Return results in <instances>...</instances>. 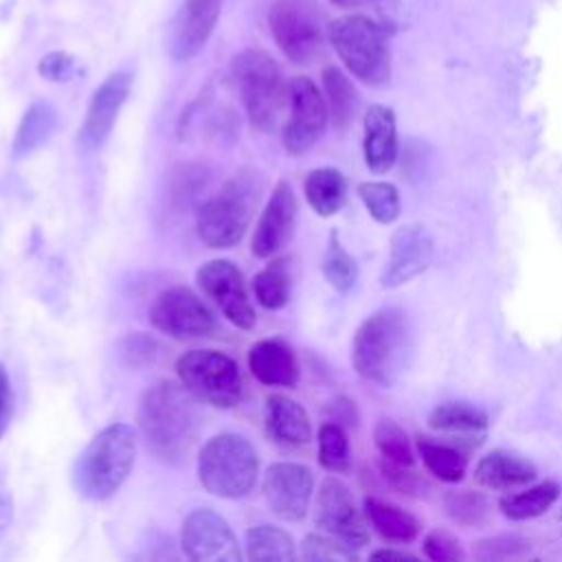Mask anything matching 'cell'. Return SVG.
<instances>
[{
	"instance_id": "6da1fadb",
	"label": "cell",
	"mask_w": 562,
	"mask_h": 562,
	"mask_svg": "<svg viewBox=\"0 0 562 562\" xmlns=\"http://www.w3.org/2000/svg\"><path fill=\"white\" fill-rule=\"evenodd\" d=\"M198 400L173 380H158L138 400L136 422L147 450L162 463L180 465L202 426Z\"/></svg>"
},
{
	"instance_id": "7a4b0ae2",
	"label": "cell",
	"mask_w": 562,
	"mask_h": 562,
	"mask_svg": "<svg viewBox=\"0 0 562 562\" xmlns=\"http://www.w3.org/2000/svg\"><path fill=\"white\" fill-rule=\"evenodd\" d=\"M411 351V321L400 307H382L367 316L351 340L356 373L373 384L391 386Z\"/></svg>"
},
{
	"instance_id": "3957f363",
	"label": "cell",
	"mask_w": 562,
	"mask_h": 562,
	"mask_svg": "<svg viewBox=\"0 0 562 562\" xmlns=\"http://www.w3.org/2000/svg\"><path fill=\"white\" fill-rule=\"evenodd\" d=\"M263 193V178L255 169H237L195 211V233L209 248H233L248 231Z\"/></svg>"
},
{
	"instance_id": "277c9868",
	"label": "cell",
	"mask_w": 562,
	"mask_h": 562,
	"mask_svg": "<svg viewBox=\"0 0 562 562\" xmlns=\"http://www.w3.org/2000/svg\"><path fill=\"white\" fill-rule=\"evenodd\" d=\"M136 461V430L127 424L101 428L72 465V485L88 501H108L127 481Z\"/></svg>"
},
{
	"instance_id": "5b68a950",
	"label": "cell",
	"mask_w": 562,
	"mask_h": 562,
	"mask_svg": "<svg viewBox=\"0 0 562 562\" xmlns=\"http://www.w3.org/2000/svg\"><path fill=\"white\" fill-rule=\"evenodd\" d=\"M259 474L255 446L235 432L213 435L198 454V479L202 487L220 498L237 501L252 492Z\"/></svg>"
},
{
	"instance_id": "8992f818",
	"label": "cell",
	"mask_w": 562,
	"mask_h": 562,
	"mask_svg": "<svg viewBox=\"0 0 562 562\" xmlns=\"http://www.w3.org/2000/svg\"><path fill=\"white\" fill-rule=\"evenodd\" d=\"M231 79L248 123L259 132L272 130L285 101V83L274 57L263 48H244L231 61Z\"/></svg>"
},
{
	"instance_id": "52a82bcc",
	"label": "cell",
	"mask_w": 562,
	"mask_h": 562,
	"mask_svg": "<svg viewBox=\"0 0 562 562\" xmlns=\"http://www.w3.org/2000/svg\"><path fill=\"white\" fill-rule=\"evenodd\" d=\"M329 44L345 68L367 86H384L391 77V55L384 31L367 15H342L327 29Z\"/></svg>"
},
{
	"instance_id": "ba28073f",
	"label": "cell",
	"mask_w": 562,
	"mask_h": 562,
	"mask_svg": "<svg viewBox=\"0 0 562 562\" xmlns=\"http://www.w3.org/2000/svg\"><path fill=\"white\" fill-rule=\"evenodd\" d=\"M180 384L204 404L235 408L244 400V378L237 362L217 349H189L176 360Z\"/></svg>"
},
{
	"instance_id": "9c48e42d",
	"label": "cell",
	"mask_w": 562,
	"mask_h": 562,
	"mask_svg": "<svg viewBox=\"0 0 562 562\" xmlns=\"http://www.w3.org/2000/svg\"><path fill=\"white\" fill-rule=\"evenodd\" d=\"M288 116L281 127V140L290 156L307 154L325 134L329 110L318 86L296 75L285 83V101Z\"/></svg>"
},
{
	"instance_id": "30bf717a",
	"label": "cell",
	"mask_w": 562,
	"mask_h": 562,
	"mask_svg": "<svg viewBox=\"0 0 562 562\" xmlns=\"http://www.w3.org/2000/svg\"><path fill=\"white\" fill-rule=\"evenodd\" d=\"M268 26L279 50L299 66L312 64L323 48V26L310 0H274Z\"/></svg>"
},
{
	"instance_id": "8fae6325",
	"label": "cell",
	"mask_w": 562,
	"mask_h": 562,
	"mask_svg": "<svg viewBox=\"0 0 562 562\" xmlns=\"http://www.w3.org/2000/svg\"><path fill=\"white\" fill-rule=\"evenodd\" d=\"M147 316L154 329L176 340L206 338L217 327L213 312L187 285H173L158 292Z\"/></svg>"
},
{
	"instance_id": "7c38bea8",
	"label": "cell",
	"mask_w": 562,
	"mask_h": 562,
	"mask_svg": "<svg viewBox=\"0 0 562 562\" xmlns=\"http://www.w3.org/2000/svg\"><path fill=\"white\" fill-rule=\"evenodd\" d=\"M314 522L323 533L340 540L353 551L369 544V529L356 507L351 490L336 476H327L316 492Z\"/></svg>"
},
{
	"instance_id": "4fadbf2b",
	"label": "cell",
	"mask_w": 562,
	"mask_h": 562,
	"mask_svg": "<svg viewBox=\"0 0 562 562\" xmlns=\"http://www.w3.org/2000/svg\"><path fill=\"white\" fill-rule=\"evenodd\" d=\"M198 288L217 310L239 329H252L257 323L241 270L231 259H211L195 270Z\"/></svg>"
},
{
	"instance_id": "5bb4252c",
	"label": "cell",
	"mask_w": 562,
	"mask_h": 562,
	"mask_svg": "<svg viewBox=\"0 0 562 562\" xmlns=\"http://www.w3.org/2000/svg\"><path fill=\"white\" fill-rule=\"evenodd\" d=\"M182 553L193 562H239L237 538L224 516L209 507L187 514L180 529Z\"/></svg>"
},
{
	"instance_id": "9a60e30c",
	"label": "cell",
	"mask_w": 562,
	"mask_h": 562,
	"mask_svg": "<svg viewBox=\"0 0 562 562\" xmlns=\"http://www.w3.org/2000/svg\"><path fill=\"white\" fill-rule=\"evenodd\" d=\"M130 90L132 75L127 70H116L97 86L88 101L83 123L77 132V147L81 149V154H94L105 145L114 130L119 112L130 97Z\"/></svg>"
},
{
	"instance_id": "2e32d148",
	"label": "cell",
	"mask_w": 562,
	"mask_h": 562,
	"mask_svg": "<svg viewBox=\"0 0 562 562\" xmlns=\"http://www.w3.org/2000/svg\"><path fill=\"white\" fill-rule=\"evenodd\" d=\"M261 492L270 512L281 520H303L312 492H314V474L307 465L294 461L272 463L261 481Z\"/></svg>"
},
{
	"instance_id": "e0dca14e",
	"label": "cell",
	"mask_w": 562,
	"mask_h": 562,
	"mask_svg": "<svg viewBox=\"0 0 562 562\" xmlns=\"http://www.w3.org/2000/svg\"><path fill=\"white\" fill-rule=\"evenodd\" d=\"M299 220V200L290 182L279 180L255 224L250 250L259 259L277 255L292 237Z\"/></svg>"
},
{
	"instance_id": "ac0fdd59",
	"label": "cell",
	"mask_w": 562,
	"mask_h": 562,
	"mask_svg": "<svg viewBox=\"0 0 562 562\" xmlns=\"http://www.w3.org/2000/svg\"><path fill=\"white\" fill-rule=\"evenodd\" d=\"M432 237L422 224H404L391 235L389 257L380 274L382 288H400L428 270L432 261Z\"/></svg>"
},
{
	"instance_id": "d6986e66",
	"label": "cell",
	"mask_w": 562,
	"mask_h": 562,
	"mask_svg": "<svg viewBox=\"0 0 562 562\" xmlns=\"http://www.w3.org/2000/svg\"><path fill=\"white\" fill-rule=\"evenodd\" d=\"M222 4L224 0H182L169 35V55L173 61H189L206 46L220 20Z\"/></svg>"
},
{
	"instance_id": "ffe728a7",
	"label": "cell",
	"mask_w": 562,
	"mask_h": 562,
	"mask_svg": "<svg viewBox=\"0 0 562 562\" xmlns=\"http://www.w3.org/2000/svg\"><path fill=\"white\" fill-rule=\"evenodd\" d=\"M248 369L257 382L266 386H296L301 364L294 349L281 338L257 340L248 349Z\"/></svg>"
},
{
	"instance_id": "44dd1931",
	"label": "cell",
	"mask_w": 562,
	"mask_h": 562,
	"mask_svg": "<svg viewBox=\"0 0 562 562\" xmlns=\"http://www.w3.org/2000/svg\"><path fill=\"white\" fill-rule=\"evenodd\" d=\"M263 428L270 441L281 448H303L312 439L307 411L292 397L272 393L263 404Z\"/></svg>"
},
{
	"instance_id": "7402d4cb",
	"label": "cell",
	"mask_w": 562,
	"mask_h": 562,
	"mask_svg": "<svg viewBox=\"0 0 562 562\" xmlns=\"http://www.w3.org/2000/svg\"><path fill=\"white\" fill-rule=\"evenodd\" d=\"M428 426L454 446L476 448L485 437L487 415L468 402H443L430 411Z\"/></svg>"
},
{
	"instance_id": "603a6c76",
	"label": "cell",
	"mask_w": 562,
	"mask_h": 562,
	"mask_svg": "<svg viewBox=\"0 0 562 562\" xmlns=\"http://www.w3.org/2000/svg\"><path fill=\"white\" fill-rule=\"evenodd\" d=\"M362 154L373 173H386L397 160V125L395 114L386 105H371L364 112Z\"/></svg>"
},
{
	"instance_id": "cb8c5ba5",
	"label": "cell",
	"mask_w": 562,
	"mask_h": 562,
	"mask_svg": "<svg viewBox=\"0 0 562 562\" xmlns=\"http://www.w3.org/2000/svg\"><path fill=\"white\" fill-rule=\"evenodd\" d=\"M536 479V468L529 459L512 450H492L474 465V481L494 492H512L529 485Z\"/></svg>"
},
{
	"instance_id": "d4e9b609",
	"label": "cell",
	"mask_w": 562,
	"mask_h": 562,
	"mask_svg": "<svg viewBox=\"0 0 562 562\" xmlns=\"http://www.w3.org/2000/svg\"><path fill=\"white\" fill-rule=\"evenodd\" d=\"M57 130V110L48 101H33L20 119V125L13 136L11 156L15 160L31 156L48 143Z\"/></svg>"
},
{
	"instance_id": "484cf974",
	"label": "cell",
	"mask_w": 562,
	"mask_h": 562,
	"mask_svg": "<svg viewBox=\"0 0 562 562\" xmlns=\"http://www.w3.org/2000/svg\"><path fill=\"white\" fill-rule=\"evenodd\" d=\"M303 191L307 204L321 215H336L347 200V178L336 167H316L305 176Z\"/></svg>"
},
{
	"instance_id": "4316f807",
	"label": "cell",
	"mask_w": 562,
	"mask_h": 562,
	"mask_svg": "<svg viewBox=\"0 0 562 562\" xmlns=\"http://www.w3.org/2000/svg\"><path fill=\"white\" fill-rule=\"evenodd\" d=\"M364 514L371 522V527L389 542H411L417 538L419 533V522L413 514L404 512L402 507L375 498V496H367L364 498Z\"/></svg>"
},
{
	"instance_id": "83f0119b",
	"label": "cell",
	"mask_w": 562,
	"mask_h": 562,
	"mask_svg": "<svg viewBox=\"0 0 562 562\" xmlns=\"http://www.w3.org/2000/svg\"><path fill=\"white\" fill-rule=\"evenodd\" d=\"M417 450H419V457H422V463L426 465V470L430 474H435L439 481L459 483L463 479L468 459L459 446H454L446 439L432 441L428 437H419Z\"/></svg>"
},
{
	"instance_id": "f1b7e54d",
	"label": "cell",
	"mask_w": 562,
	"mask_h": 562,
	"mask_svg": "<svg viewBox=\"0 0 562 562\" xmlns=\"http://www.w3.org/2000/svg\"><path fill=\"white\" fill-rule=\"evenodd\" d=\"M560 487L553 481H542L538 485L525 487L520 492H509L501 498V512L512 520H531L551 509L558 501Z\"/></svg>"
},
{
	"instance_id": "f546056e",
	"label": "cell",
	"mask_w": 562,
	"mask_h": 562,
	"mask_svg": "<svg viewBox=\"0 0 562 562\" xmlns=\"http://www.w3.org/2000/svg\"><path fill=\"white\" fill-rule=\"evenodd\" d=\"M246 558L252 562H290L296 558V544L285 529L274 525H257L246 531Z\"/></svg>"
},
{
	"instance_id": "4dcf8cb0",
	"label": "cell",
	"mask_w": 562,
	"mask_h": 562,
	"mask_svg": "<svg viewBox=\"0 0 562 562\" xmlns=\"http://www.w3.org/2000/svg\"><path fill=\"white\" fill-rule=\"evenodd\" d=\"M323 88H325V101H327V110H329L334 125L338 130L347 127L351 123V119L356 114V105H358V94H356L353 83L340 68L327 66L323 70Z\"/></svg>"
},
{
	"instance_id": "1f68e13d",
	"label": "cell",
	"mask_w": 562,
	"mask_h": 562,
	"mask_svg": "<svg viewBox=\"0 0 562 562\" xmlns=\"http://www.w3.org/2000/svg\"><path fill=\"white\" fill-rule=\"evenodd\" d=\"M290 268L288 259H272L252 279V292L261 307L281 310L290 301Z\"/></svg>"
},
{
	"instance_id": "d6a6232c",
	"label": "cell",
	"mask_w": 562,
	"mask_h": 562,
	"mask_svg": "<svg viewBox=\"0 0 562 562\" xmlns=\"http://www.w3.org/2000/svg\"><path fill=\"white\" fill-rule=\"evenodd\" d=\"M373 441L380 452V461L402 465V468H413L415 454L408 435L404 428L393 422V419H380L373 428Z\"/></svg>"
},
{
	"instance_id": "836d02e7",
	"label": "cell",
	"mask_w": 562,
	"mask_h": 562,
	"mask_svg": "<svg viewBox=\"0 0 562 562\" xmlns=\"http://www.w3.org/2000/svg\"><path fill=\"white\" fill-rule=\"evenodd\" d=\"M358 195L364 202L369 215L380 224H393L400 217V193L393 182L367 180L360 182Z\"/></svg>"
},
{
	"instance_id": "e575fe53",
	"label": "cell",
	"mask_w": 562,
	"mask_h": 562,
	"mask_svg": "<svg viewBox=\"0 0 562 562\" xmlns=\"http://www.w3.org/2000/svg\"><path fill=\"white\" fill-rule=\"evenodd\" d=\"M318 463L329 472H349L351 468V446L347 432L340 424L325 422L318 428Z\"/></svg>"
},
{
	"instance_id": "d590c367",
	"label": "cell",
	"mask_w": 562,
	"mask_h": 562,
	"mask_svg": "<svg viewBox=\"0 0 562 562\" xmlns=\"http://www.w3.org/2000/svg\"><path fill=\"white\" fill-rule=\"evenodd\" d=\"M323 274L329 281V285H334L338 292H349L358 279L356 259L345 250L336 231L329 233V241L323 257Z\"/></svg>"
},
{
	"instance_id": "8d00e7d4",
	"label": "cell",
	"mask_w": 562,
	"mask_h": 562,
	"mask_svg": "<svg viewBox=\"0 0 562 562\" xmlns=\"http://www.w3.org/2000/svg\"><path fill=\"white\" fill-rule=\"evenodd\" d=\"M446 509L452 520L468 525V527H479V525L487 522L492 505L485 494L472 492V490H461V492L448 494Z\"/></svg>"
},
{
	"instance_id": "74e56055",
	"label": "cell",
	"mask_w": 562,
	"mask_h": 562,
	"mask_svg": "<svg viewBox=\"0 0 562 562\" xmlns=\"http://www.w3.org/2000/svg\"><path fill=\"white\" fill-rule=\"evenodd\" d=\"M301 555L307 560H356L358 551L327 533H307L301 542Z\"/></svg>"
},
{
	"instance_id": "f35d334b",
	"label": "cell",
	"mask_w": 562,
	"mask_h": 562,
	"mask_svg": "<svg viewBox=\"0 0 562 562\" xmlns=\"http://www.w3.org/2000/svg\"><path fill=\"white\" fill-rule=\"evenodd\" d=\"M206 184V169L202 165H180L171 176V198L178 204H189Z\"/></svg>"
},
{
	"instance_id": "ab89813d",
	"label": "cell",
	"mask_w": 562,
	"mask_h": 562,
	"mask_svg": "<svg viewBox=\"0 0 562 562\" xmlns=\"http://www.w3.org/2000/svg\"><path fill=\"white\" fill-rule=\"evenodd\" d=\"M424 555L432 562H457L463 560L461 542L446 529H432L426 533L424 542Z\"/></svg>"
},
{
	"instance_id": "60d3db41",
	"label": "cell",
	"mask_w": 562,
	"mask_h": 562,
	"mask_svg": "<svg viewBox=\"0 0 562 562\" xmlns=\"http://www.w3.org/2000/svg\"><path fill=\"white\" fill-rule=\"evenodd\" d=\"M37 72L46 81H70L77 75V59L66 50H50L37 61Z\"/></svg>"
},
{
	"instance_id": "b9f144b4",
	"label": "cell",
	"mask_w": 562,
	"mask_h": 562,
	"mask_svg": "<svg viewBox=\"0 0 562 562\" xmlns=\"http://www.w3.org/2000/svg\"><path fill=\"white\" fill-rule=\"evenodd\" d=\"M160 353V345L145 336V334H132L121 342V356L130 367H143V364H151Z\"/></svg>"
},
{
	"instance_id": "7bdbcfd3",
	"label": "cell",
	"mask_w": 562,
	"mask_h": 562,
	"mask_svg": "<svg viewBox=\"0 0 562 562\" xmlns=\"http://www.w3.org/2000/svg\"><path fill=\"white\" fill-rule=\"evenodd\" d=\"M525 551H527V540L516 536H498V538L481 540L476 555L483 560H494V558H516Z\"/></svg>"
},
{
	"instance_id": "ee69618b",
	"label": "cell",
	"mask_w": 562,
	"mask_h": 562,
	"mask_svg": "<svg viewBox=\"0 0 562 562\" xmlns=\"http://www.w3.org/2000/svg\"><path fill=\"white\" fill-rule=\"evenodd\" d=\"M13 417V389L4 364L0 362V437L7 432Z\"/></svg>"
},
{
	"instance_id": "f6af8a7d",
	"label": "cell",
	"mask_w": 562,
	"mask_h": 562,
	"mask_svg": "<svg viewBox=\"0 0 562 562\" xmlns=\"http://www.w3.org/2000/svg\"><path fill=\"white\" fill-rule=\"evenodd\" d=\"M11 520H13V496L7 479L0 472V533L11 525Z\"/></svg>"
},
{
	"instance_id": "bcb514c9",
	"label": "cell",
	"mask_w": 562,
	"mask_h": 562,
	"mask_svg": "<svg viewBox=\"0 0 562 562\" xmlns=\"http://www.w3.org/2000/svg\"><path fill=\"white\" fill-rule=\"evenodd\" d=\"M371 560H408V562H415L417 558L413 553H406V551H395V549H378L371 553Z\"/></svg>"
},
{
	"instance_id": "7dc6e473",
	"label": "cell",
	"mask_w": 562,
	"mask_h": 562,
	"mask_svg": "<svg viewBox=\"0 0 562 562\" xmlns=\"http://www.w3.org/2000/svg\"><path fill=\"white\" fill-rule=\"evenodd\" d=\"M336 7H342V9H356V7H364V4H371L375 0H331Z\"/></svg>"
},
{
	"instance_id": "c3c4849f",
	"label": "cell",
	"mask_w": 562,
	"mask_h": 562,
	"mask_svg": "<svg viewBox=\"0 0 562 562\" xmlns=\"http://www.w3.org/2000/svg\"><path fill=\"white\" fill-rule=\"evenodd\" d=\"M560 518H562V512H560Z\"/></svg>"
}]
</instances>
